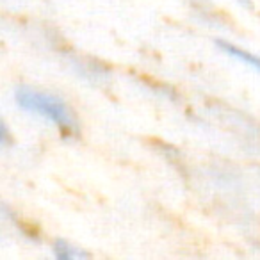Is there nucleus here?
<instances>
[{"mask_svg": "<svg viewBox=\"0 0 260 260\" xmlns=\"http://www.w3.org/2000/svg\"><path fill=\"white\" fill-rule=\"evenodd\" d=\"M16 100H18V105L23 111L43 116L48 121L57 125L64 134L77 132L75 116H73V112L70 111L68 105L61 98L48 93H41V91L36 89H29V87H23V89H20L16 93Z\"/></svg>", "mask_w": 260, "mask_h": 260, "instance_id": "1", "label": "nucleus"}, {"mask_svg": "<svg viewBox=\"0 0 260 260\" xmlns=\"http://www.w3.org/2000/svg\"><path fill=\"white\" fill-rule=\"evenodd\" d=\"M217 45H219L221 50H224L228 55L246 62V64H249L251 68H255L256 72H260V57H256V55L249 54V52L242 50V48L235 47V45H232V43H226V41H217Z\"/></svg>", "mask_w": 260, "mask_h": 260, "instance_id": "2", "label": "nucleus"}, {"mask_svg": "<svg viewBox=\"0 0 260 260\" xmlns=\"http://www.w3.org/2000/svg\"><path fill=\"white\" fill-rule=\"evenodd\" d=\"M54 253H55V256L61 260H73V258H79V256H86L84 251H79L77 248H73V246L66 244V242H62V241L55 242Z\"/></svg>", "mask_w": 260, "mask_h": 260, "instance_id": "3", "label": "nucleus"}, {"mask_svg": "<svg viewBox=\"0 0 260 260\" xmlns=\"http://www.w3.org/2000/svg\"><path fill=\"white\" fill-rule=\"evenodd\" d=\"M244 2H249V0H244Z\"/></svg>", "mask_w": 260, "mask_h": 260, "instance_id": "4", "label": "nucleus"}]
</instances>
